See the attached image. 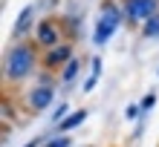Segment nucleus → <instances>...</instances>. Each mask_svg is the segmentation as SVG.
I'll list each match as a JSON object with an SVG mask.
<instances>
[{
    "mask_svg": "<svg viewBox=\"0 0 159 147\" xmlns=\"http://www.w3.org/2000/svg\"><path fill=\"white\" fill-rule=\"evenodd\" d=\"M32 69H35V52H32V46L17 43V46L9 49V55H6V78L9 81H20V78L29 75Z\"/></svg>",
    "mask_w": 159,
    "mask_h": 147,
    "instance_id": "nucleus-1",
    "label": "nucleus"
},
{
    "mask_svg": "<svg viewBox=\"0 0 159 147\" xmlns=\"http://www.w3.org/2000/svg\"><path fill=\"white\" fill-rule=\"evenodd\" d=\"M121 15H125V9L116 6V3H104L101 6V15L96 20V32H93V43H96V46H104V43L113 38V32L121 23Z\"/></svg>",
    "mask_w": 159,
    "mask_h": 147,
    "instance_id": "nucleus-2",
    "label": "nucleus"
},
{
    "mask_svg": "<svg viewBox=\"0 0 159 147\" xmlns=\"http://www.w3.org/2000/svg\"><path fill=\"white\" fill-rule=\"evenodd\" d=\"M125 17L130 23H145L159 12V0H125Z\"/></svg>",
    "mask_w": 159,
    "mask_h": 147,
    "instance_id": "nucleus-3",
    "label": "nucleus"
},
{
    "mask_svg": "<svg viewBox=\"0 0 159 147\" xmlns=\"http://www.w3.org/2000/svg\"><path fill=\"white\" fill-rule=\"evenodd\" d=\"M70 61H72V46H70V43H58V46L46 49V55H43V67H46V69L67 67Z\"/></svg>",
    "mask_w": 159,
    "mask_h": 147,
    "instance_id": "nucleus-4",
    "label": "nucleus"
},
{
    "mask_svg": "<svg viewBox=\"0 0 159 147\" xmlns=\"http://www.w3.org/2000/svg\"><path fill=\"white\" fill-rule=\"evenodd\" d=\"M52 101H55V87L52 84H38L29 93V107L32 110H46Z\"/></svg>",
    "mask_w": 159,
    "mask_h": 147,
    "instance_id": "nucleus-5",
    "label": "nucleus"
},
{
    "mask_svg": "<svg viewBox=\"0 0 159 147\" xmlns=\"http://www.w3.org/2000/svg\"><path fill=\"white\" fill-rule=\"evenodd\" d=\"M35 41L41 43V46L46 49H52V46H58V41H61V32H58V23H52V20H43L38 26V32H35Z\"/></svg>",
    "mask_w": 159,
    "mask_h": 147,
    "instance_id": "nucleus-6",
    "label": "nucleus"
},
{
    "mask_svg": "<svg viewBox=\"0 0 159 147\" xmlns=\"http://www.w3.org/2000/svg\"><path fill=\"white\" fill-rule=\"evenodd\" d=\"M32 15H35V9L32 6H26L20 15H17V20H15V29H12V35L15 38H20V35H26V29L32 26Z\"/></svg>",
    "mask_w": 159,
    "mask_h": 147,
    "instance_id": "nucleus-7",
    "label": "nucleus"
},
{
    "mask_svg": "<svg viewBox=\"0 0 159 147\" xmlns=\"http://www.w3.org/2000/svg\"><path fill=\"white\" fill-rule=\"evenodd\" d=\"M84 118H87V113H84V110H78V113H72V115L64 118V121L58 124V130H61V133H67V130H72V127H78Z\"/></svg>",
    "mask_w": 159,
    "mask_h": 147,
    "instance_id": "nucleus-8",
    "label": "nucleus"
},
{
    "mask_svg": "<svg viewBox=\"0 0 159 147\" xmlns=\"http://www.w3.org/2000/svg\"><path fill=\"white\" fill-rule=\"evenodd\" d=\"M142 35H145V38H159V12L142 23Z\"/></svg>",
    "mask_w": 159,
    "mask_h": 147,
    "instance_id": "nucleus-9",
    "label": "nucleus"
},
{
    "mask_svg": "<svg viewBox=\"0 0 159 147\" xmlns=\"http://www.w3.org/2000/svg\"><path fill=\"white\" fill-rule=\"evenodd\" d=\"M101 75V61L96 58L93 61V72H90V78H87V84H84V93H93V87H96V81Z\"/></svg>",
    "mask_w": 159,
    "mask_h": 147,
    "instance_id": "nucleus-10",
    "label": "nucleus"
},
{
    "mask_svg": "<svg viewBox=\"0 0 159 147\" xmlns=\"http://www.w3.org/2000/svg\"><path fill=\"white\" fill-rule=\"evenodd\" d=\"M75 75H78V58H72V61L67 63V67H64V75H61V78H64V81L70 84V81L75 78Z\"/></svg>",
    "mask_w": 159,
    "mask_h": 147,
    "instance_id": "nucleus-11",
    "label": "nucleus"
},
{
    "mask_svg": "<svg viewBox=\"0 0 159 147\" xmlns=\"http://www.w3.org/2000/svg\"><path fill=\"white\" fill-rule=\"evenodd\" d=\"M46 147H70V139H67V136H58V139H49V141H46Z\"/></svg>",
    "mask_w": 159,
    "mask_h": 147,
    "instance_id": "nucleus-12",
    "label": "nucleus"
},
{
    "mask_svg": "<svg viewBox=\"0 0 159 147\" xmlns=\"http://www.w3.org/2000/svg\"><path fill=\"white\" fill-rule=\"evenodd\" d=\"M156 104V95L151 93V95H145V101H142V104H139V110H142V113H148V110H151Z\"/></svg>",
    "mask_w": 159,
    "mask_h": 147,
    "instance_id": "nucleus-13",
    "label": "nucleus"
},
{
    "mask_svg": "<svg viewBox=\"0 0 159 147\" xmlns=\"http://www.w3.org/2000/svg\"><path fill=\"white\" fill-rule=\"evenodd\" d=\"M64 113H67V104H61L58 110H55V121H58V124L64 121Z\"/></svg>",
    "mask_w": 159,
    "mask_h": 147,
    "instance_id": "nucleus-14",
    "label": "nucleus"
},
{
    "mask_svg": "<svg viewBox=\"0 0 159 147\" xmlns=\"http://www.w3.org/2000/svg\"><path fill=\"white\" fill-rule=\"evenodd\" d=\"M26 147H38V141H29V144H26Z\"/></svg>",
    "mask_w": 159,
    "mask_h": 147,
    "instance_id": "nucleus-15",
    "label": "nucleus"
}]
</instances>
